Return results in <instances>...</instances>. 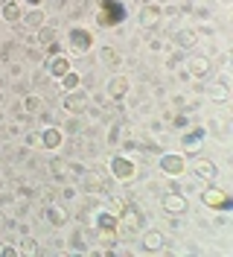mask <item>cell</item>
<instances>
[{
    "mask_svg": "<svg viewBox=\"0 0 233 257\" xmlns=\"http://www.w3.org/2000/svg\"><path fill=\"white\" fill-rule=\"evenodd\" d=\"M41 108H44V99H41L38 94H24V99L18 102V111H24L27 117H32V114H38Z\"/></svg>",
    "mask_w": 233,
    "mask_h": 257,
    "instance_id": "26",
    "label": "cell"
},
{
    "mask_svg": "<svg viewBox=\"0 0 233 257\" xmlns=\"http://www.w3.org/2000/svg\"><path fill=\"white\" fill-rule=\"evenodd\" d=\"M189 167H192V176L207 181V184H213V181L218 178V167L213 164V161H207V158H195Z\"/></svg>",
    "mask_w": 233,
    "mask_h": 257,
    "instance_id": "16",
    "label": "cell"
},
{
    "mask_svg": "<svg viewBox=\"0 0 233 257\" xmlns=\"http://www.w3.org/2000/svg\"><path fill=\"white\" fill-rule=\"evenodd\" d=\"M44 222H50L53 228H64L70 222V213L62 208V205H47L44 208Z\"/></svg>",
    "mask_w": 233,
    "mask_h": 257,
    "instance_id": "20",
    "label": "cell"
},
{
    "mask_svg": "<svg viewBox=\"0 0 233 257\" xmlns=\"http://www.w3.org/2000/svg\"><path fill=\"white\" fill-rule=\"evenodd\" d=\"M62 105L67 114H85V111H91V96L82 94V91H70V94H64Z\"/></svg>",
    "mask_w": 233,
    "mask_h": 257,
    "instance_id": "13",
    "label": "cell"
},
{
    "mask_svg": "<svg viewBox=\"0 0 233 257\" xmlns=\"http://www.w3.org/2000/svg\"><path fill=\"white\" fill-rule=\"evenodd\" d=\"M221 3H224V6H227V3H230V0H221Z\"/></svg>",
    "mask_w": 233,
    "mask_h": 257,
    "instance_id": "43",
    "label": "cell"
},
{
    "mask_svg": "<svg viewBox=\"0 0 233 257\" xmlns=\"http://www.w3.org/2000/svg\"><path fill=\"white\" fill-rule=\"evenodd\" d=\"M128 88H131V82H128V76H123V73H114V76L108 79L105 96H108L111 102H123L125 96H128Z\"/></svg>",
    "mask_w": 233,
    "mask_h": 257,
    "instance_id": "12",
    "label": "cell"
},
{
    "mask_svg": "<svg viewBox=\"0 0 233 257\" xmlns=\"http://www.w3.org/2000/svg\"><path fill=\"white\" fill-rule=\"evenodd\" d=\"M137 18H140V27H149V30H152L157 24H163V6L155 3V0H152V3H143Z\"/></svg>",
    "mask_w": 233,
    "mask_h": 257,
    "instance_id": "14",
    "label": "cell"
},
{
    "mask_svg": "<svg viewBox=\"0 0 233 257\" xmlns=\"http://www.w3.org/2000/svg\"><path fill=\"white\" fill-rule=\"evenodd\" d=\"M184 62H186V76H192V79H207L213 73V59L204 56V53H192Z\"/></svg>",
    "mask_w": 233,
    "mask_h": 257,
    "instance_id": "9",
    "label": "cell"
},
{
    "mask_svg": "<svg viewBox=\"0 0 233 257\" xmlns=\"http://www.w3.org/2000/svg\"><path fill=\"white\" fill-rule=\"evenodd\" d=\"M198 32H195V27H184V30H178L175 32V47H181V50H192L195 44H198Z\"/></svg>",
    "mask_w": 233,
    "mask_h": 257,
    "instance_id": "23",
    "label": "cell"
},
{
    "mask_svg": "<svg viewBox=\"0 0 233 257\" xmlns=\"http://www.w3.org/2000/svg\"><path fill=\"white\" fill-rule=\"evenodd\" d=\"M0 18H3L6 24H21V18H24L21 3H18V0H6V3L0 6Z\"/></svg>",
    "mask_w": 233,
    "mask_h": 257,
    "instance_id": "25",
    "label": "cell"
},
{
    "mask_svg": "<svg viewBox=\"0 0 233 257\" xmlns=\"http://www.w3.org/2000/svg\"><path fill=\"white\" fill-rule=\"evenodd\" d=\"M59 85H62V94L79 91V88H82V73H79V70H67L62 79H59Z\"/></svg>",
    "mask_w": 233,
    "mask_h": 257,
    "instance_id": "28",
    "label": "cell"
},
{
    "mask_svg": "<svg viewBox=\"0 0 233 257\" xmlns=\"http://www.w3.org/2000/svg\"><path fill=\"white\" fill-rule=\"evenodd\" d=\"M0 102H3V94H0Z\"/></svg>",
    "mask_w": 233,
    "mask_h": 257,
    "instance_id": "46",
    "label": "cell"
},
{
    "mask_svg": "<svg viewBox=\"0 0 233 257\" xmlns=\"http://www.w3.org/2000/svg\"><path fill=\"white\" fill-rule=\"evenodd\" d=\"M108 173H111V178L128 184V181H134V176H137V164H134V158H128V155H111Z\"/></svg>",
    "mask_w": 233,
    "mask_h": 257,
    "instance_id": "3",
    "label": "cell"
},
{
    "mask_svg": "<svg viewBox=\"0 0 233 257\" xmlns=\"http://www.w3.org/2000/svg\"><path fill=\"white\" fill-rule=\"evenodd\" d=\"M9 202H12V196L9 193H0V205H9Z\"/></svg>",
    "mask_w": 233,
    "mask_h": 257,
    "instance_id": "42",
    "label": "cell"
},
{
    "mask_svg": "<svg viewBox=\"0 0 233 257\" xmlns=\"http://www.w3.org/2000/svg\"><path fill=\"white\" fill-rule=\"evenodd\" d=\"M99 59H102V64H105L108 70H120V67H123V53L117 47H111V44H102V47H99Z\"/></svg>",
    "mask_w": 233,
    "mask_h": 257,
    "instance_id": "21",
    "label": "cell"
},
{
    "mask_svg": "<svg viewBox=\"0 0 233 257\" xmlns=\"http://www.w3.org/2000/svg\"><path fill=\"white\" fill-rule=\"evenodd\" d=\"M0 257H18V245H6V242H3V251H0Z\"/></svg>",
    "mask_w": 233,
    "mask_h": 257,
    "instance_id": "38",
    "label": "cell"
},
{
    "mask_svg": "<svg viewBox=\"0 0 233 257\" xmlns=\"http://www.w3.org/2000/svg\"><path fill=\"white\" fill-rule=\"evenodd\" d=\"M64 144V132L59 126H44L41 128V149H50V152H59Z\"/></svg>",
    "mask_w": 233,
    "mask_h": 257,
    "instance_id": "17",
    "label": "cell"
},
{
    "mask_svg": "<svg viewBox=\"0 0 233 257\" xmlns=\"http://www.w3.org/2000/svg\"><path fill=\"white\" fill-rule=\"evenodd\" d=\"M160 205H163V210L172 213V216H184L186 210H189V199H186V193H181V190H169V193L160 196Z\"/></svg>",
    "mask_w": 233,
    "mask_h": 257,
    "instance_id": "10",
    "label": "cell"
},
{
    "mask_svg": "<svg viewBox=\"0 0 233 257\" xmlns=\"http://www.w3.org/2000/svg\"><path fill=\"white\" fill-rule=\"evenodd\" d=\"M207 96L213 99V102H218V105H227L230 102V85H224V82H210L207 85Z\"/></svg>",
    "mask_w": 233,
    "mask_h": 257,
    "instance_id": "22",
    "label": "cell"
},
{
    "mask_svg": "<svg viewBox=\"0 0 233 257\" xmlns=\"http://www.w3.org/2000/svg\"><path fill=\"white\" fill-rule=\"evenodd\" d=\"M64 128H67V132H79V128H82V123H79V117H76V114H70V120L64 123Z\"/></svg>",
    "mask_w": 233,
    "mask_h": 257,
    "instance_id": "35",
    "label": "cell"
},
{
    "mask_svg": "<svg viewBox=\"0 0 233 257\" xmlns=\"http://www.w3.org/2000/svg\"><path fill=\"white\" fill-rule=\"evenodd\" d=\"M47 79H50V76H47L44 67H41V70H35V76H32V82H35V85H44Z\"/></svg>",
    "mask_w": 233,
    "mask_h": 257,
    "instance_id": "36",
    "label": "cell"
},
{
    "mask_svg": "<svg viewBox=\"0 0 233 257\" xmlns=\"http://www.w3.org/2000/svg\"><path fill=\"white\" fill-rule=\"evenodd\" d=\"M50 173L56 178H67L70 176V170H67V158H53L50 161Z\"/></svg>",
    "mask_w": 233,
    "mask_h": 257,
    "instance_id": "30",
    "label": "cell"
},
{
    "mask_svg": "<svg viewBox=\"0 0 233 257\" xmlns=\"http://www.w3.org/2000/svg\"><path fill=\"white\" fill-rule=\"evenodd\" d=\"M21 21H24V27L38 30V27H44V24H47V12H44V9H30L27 15L21 18Z\"/></svg>",
    "mask_w": 233,
    "mask_h": 257,
    "instance_id": "29",
    "label": "cell"
},
{
    "mask_svg": "<svg viewBox=\"0 0 233 257\" xmlns=\"http://www.w3.org/2000/svg\"><path fill=\"white\" fill-rule=\"evenodd\" d=\"M15 47L18 44H6V47L0 50V62H12L15 59Z\"/></svg>",
    "mask_w": 233,
    "mask_h": 257,
    "instance_id": "34",
    "label": "cell"
},
{
    "mask_svg": "<svg viewBox=\"0 0 233 257\" xmlns=\"http://www.w3.org/2000/svg\"><path fill=\"white\" fill-rule=\"evenodd\" d=\"M163 47H166V41H163V38H152V41H149V50H155V53H160Z\"/></svg>",
    "mask_w": 233,
    "mask_h": 257,
    "instance_id": "37",
    "label": "cell"
},
{
    "mask_svg": "<svg viewBox=\"0 0 233 257\" xmlns=\"http://www.w3.org/2000/svg\"><path fill=\"white\" fill-rule=\"evenodd\" d=\"M143 222H146V216H143L134 205H125V208L120 210V234H123V237H137Z\"/></svg>",
    "mask_w": 233,
    "mask_h": 257,
    "instance_id": "6",
    "label": "cell"
},
{
    "mask_svg": "<svg viewBox=\"0 0 233 257\" xmlns=\"http://www.w3.org/2000/svg\"><path fill=\"white\" fill-rule=\"evenodd\" d=\"M157 167H160V173H163V176L181 178V176H186V155H184V152H160Z\"/></svg>",
    "mask_w": 233,
    "mask_h": 257,
    "instance_id": "4",
    "label": "cell"
},
{
    "mask_svg": "<svg viewBox=\"0 0 233 257\" xmlns=\"http://www.w3.org/2000/svg\"><path fill=\"white\" fill-rule=\"evenodd\" d=\"M44 70H47V76H50V79L59 82L67 70H73V64H70L67 56H53V59H47V62H44Z\"/></svg>",
    "mask_w": 233,
    "mask_h": 257,
    "instance_id": "18",
    "label": "cell"
},
{
    "mask_svg": "<svg viewBox=\"0 0 233 257\" xmlns=\"http://www.w3.org/2000/svg\"><path fill=\"white\" fill-rule=\"evenodd\" d=\"M91 231H85V228H76L73 234H70V240H67V245H70V251H91V237H88Z\"/></svg>",
    "mask_w": 233,
    "mask_h": 257,
    "instance_id": "24",
    "label": "cell"
},
{
    "mask_svg": "<svg viewBox=\"0 0 233 257\" xmlns=\"http://www.w3.org/2000/svg\"><path fill=\"white\" fill-rule=\"evenodd\" d=\"M0 251H3V242H0Z\"/></svg>",
    "mask_w": 233,
    "mask_h": 257,
    "instance_id": "45",
    "label": "cell"
},
{
    "mask_svg": "<svg viewBox=\"0 0 233 257\" xmlns=\"http://www.w3.org/2000/svg\"><path fill=\"white\" fill-rule=\"evenodd\" d=\"M38 35H35V41H38V47L47 50L50 44H56L59 41V27H56V21H47L44 27H38Z\"/></svg>",
    "mask_w": 233,
    "mask_h": 257,
    "instance_id": "19",
    "label": "cell"
},
{
    "mask_svg": "<svg viewBox=\"0 0 233 257\" xmlns=\"http://www.w3.org/2000/svg\"><path fill=\"white\" fill-rule=\"evenodd\" d=\"M163 245H166V237H163V231H157V228H149L146 234H140V248H143L146 254L163 251Z\"/></svg>",
    "mask_w": 233,
    "mask_h": 257,
    "instance_id": "15",
    "label": "cell"
},
{
    "mask_svg": "<svg viewBox=\"0 0 233 257\" xmlns=\"http://www.w3.org/2000/svg\"><path fill=\"white\" fill-rule=\"evenodd\" d=\"M67 44H70V50H73L76 56H85V53H91V50L96 47L93 32L85 30V27H70V32H67Z\"/></svg>",
    "mask_w": 233,
    "mask_h": 257,
    "instance_id": "7",
    "label": "cell"
},
{
    "mask_svg": "<svg viewBox=\"0 0 233 257\" xmlns=\"http://www.w3.org/2000/svg\"><path fill=\"white\" fill-rule=\"evenodd\" d=\"M201 205L210 210H218V213H227V210L233 208V199L227 190H221V187H207V190H201Z\"/></svg>",
    "mask_w": 233,
    "mask_h": 257,
    "instance_id": "5",
    "label": "cell"
},
{
    "mask_svg": "<svg viewBox=\"0 0 233 257\" xmlns=\"http://www.w3.org/2000/svg\"><path fill=\"white\" fill-rule=\"evenodd\" d=\"M6 228H9V219H6V213H3V210H0V234H3V231H6Z\"/></svg>",
    "mask_w": 233,
    "mask_h": 257,
    "instance_id": "40",
    "label": "cell"
},
{
    "mask_svg": "<svg viewBox=\"0 0 233 257\" xmlns=\"http://www.w3.org/2000/svg\"><path fill=\"white\" fill-rule=\"evenodd\" d=\"M186 59V50H181V47H175V53L169 56V62H166V67H178V64Z\"/></svg>",
    "mask_w": 233,
    "mask_h": 257,
    "instance_id": "33",
    "label": "cell"
},
{
    "mask_svg": "<svg viewBox=\"0 0 233 257\" xmlns=\"http://www.w3.org/2000/svg\"><path fill=\"white\" fill-rule=\"evenodd\" d=\"M96 24L102 27V30H114V27H120L125 21V6L123 0H99L96 3Z\"/></svg>",
    "mask_w": 233,
    "mask_h": 257,
    "instance_id": "2",
    "label": "cell"
},
{
    "mask_svg": "<svg viewBox=\"0 0 233 257\" xmlns=\"http://www.w3.org/2000/svg\"><path fill=\"white\" fill-rule=\"evenodd\" d=\"M0 187H3V178H0Z\"/></svg>",
    "mask_w": 233,
    "mask_h": 257,
    "instance_id": "44",
    "label": "cell"
},
{
    "mask_svg": "<svg viewBox=\"0 0 233 257\" xmlns=\"http://www.w3.org/2000/svg\"><path fill=\"white\" fill-rule=\"evenodd\" d=\"M93 234L102 245L114 248L120 237V213H114L111 208H93Z\"/></svg>",
    "mask_w": 233,
    "mask_h": 257,
    "instance_id": "1",
    "label": "cell"
},
{
    "mask_svg": "<svg viewBox=\"0 0 233 257\" xmlns=\"http://www.w3.org/2000/svg\"><path fill=\"white\" fill-rule=\"evenodd\" d=\"M27 59L35 62V64H44L47 62V56H44V50H41V47H30V50H27Z\"/></svg>",
    "mask_w": 233,
    "mask_h": 257,
    "instance_id": "32",
    "label": "cell"
},
{
    "mask_svg": "<svg viewBox=\"0 0 233 257\" xmlns=\"http://www.w3.org/2000/svg\"><path fill=\"white\" fill-rule=\"evenodd\" d=\"M24 146L27 149H41V132H27L24 135Z\"/></svg>",
    "mask_w": 233,
    "mask_h": 257,
    "instance_id": "31",
    "label": "cell"
},
{
    "mask_svg": "<svg viewBox=\"0 0 233 257\" xmlns=\"http://www.w3.org/2000/svg\"><path fill=\"white\" fill-rule=\"evenodd\" d=\"M24 3H27L30 9H41V3H44V0H24Z\"/></svg>",
    "mask_w": 233,
    "mask_h": 257,
    "instance_id": "41",
    "label": "cell"
},
{
    "mask_svg": "<svg viewBox=\"0 0 233 257\" xmlns=\"http://www.w3.org/2000/svg\"><path fill=\"white\" fill-rule=\"evenodd\" d=\"M204 138H207V128L204 126H186L184 135H181V149H184V155H195V152L201 149Z\"/></svg>",
    "mask_w": 233,
    "mask_h": 257,
    "instance_id": "11",
    "label": "cell"
},
{
    "mask_svg": "<svg viewBox=\"0 0 233 257\" xmlns=\"http://www.w3.org/2000/svg\"><path fill=\"white\" fill-rule=\"evenodd\" d=\"M79 187L85 193H91V196H102V193L108 190V178L102 176L99 170H88L85 167V173L79 176Z\"/></svg>",
    "mask_w": 233,
    "mask_h": 257,
    "instance_id": "8",
    "label": "cell"
},
{
    "mask_svg": "<svg viewBox=\"0 0 233 257\" xmlns=\"http://www.w3.org/2000/svg\"><path fill=\"white\" fill-rule=\"evenodd\" d=\"M62 196H64V199H76V187H64Z\"/></svg>",
    "mask_w": 233,
    "mask_h": 257,
    "instance_id": "39",
    "label": "cell"
},
{
    "mask_svg": "<svg viewBox=\"0 0 233 257\" xmlns=\"http://www.w3.org/2000/svg\"><path fill=\"white\" fill-rule=\"evenodd\" d=\"M38 251H41L38 240L30 237V234H21V240H18V254H21V257H35Z\"/></svg>",
    "mask_w": 233,
    "mask_h": 257,
    "instance_id": "27",
    "label": "cell"
}]
</instances>
